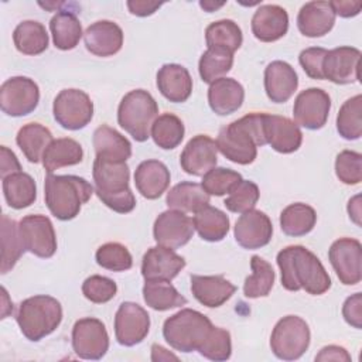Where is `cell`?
I'll use <instances>...</instances> for the list:
<instances>
[{"label": "cell", "instance_id": "cell-1", "mask_svg": "<svg viewBox=\"0 0 362 362\" xmlns=\"http://www.w3.org/2000/svg\"><path fill=\"white\" fill-rule=\"evenodd\" d=\"M281 273V286L288 291L305 290L308 294L321 296L331 287V279L320 259L301 245H291L277 253Z\"/></svg>", "mask_w": 362, "mask_h": 362}, {"label": "cell", "instance_id": "cell-2", "mask_svg": "<svg viewBox=\"0 0 362 362\" xmlns=\"http://www.w3.org/2000/svg\"><path fill=\"white\" fill-rule=\"evenodd\" d=\"M216 148L229 161L247 165L257 156V147L267 144L264 137V113H249L222 127Z\"/></svg>", "mask_w": 362, "mask_h": 362}, {"label": "cell", "instance_id": "cell-3", "mask_svg": "<svg viewBox=\"0 0 362 362\" xmlns=\"http://www.w3.org/2000/svg\"><path fill=\"white\" fill-rule=\"evenodd\" d=\"M95 192L112 211L129 214L136 206V198L129 187L130 170L126 163L96 157L92 167Z\"/></svg>", "mask_w": 362, "mask_h": 362}, {"label": "cell", "instance_id": "cell-4", "mask_svg": "<svg viewBox=\"0 0 362 362\" xmlns=\"http://www.w3.org/2000/svg\"><path fill=\"white\" fill-rule=\"evenodd\" d=\"M93 185L78 175L48 174L44 184V198L49 212L59 221H71L79 215L92 194Z\"/></svg>", "mask_w": 362, "mask_h": 362}, {"label": "cell", "instance_id": "cell-5", "mask_svg": "<svg viewBox=\"0 0 362 362\" xmlns=\"http://www.w3.org/2000/svg\"><path fill=\"white\" fill-rule=\"evenodd\" d=\"M16 321L21 334L37 342L58 328L62 321V305L51 296H33L20 303Z\"/></svg>", "mask_w": 362, "mask_h": 362}, {"label": "cell", "instance_id": "cell-6", "mask_svg": "<svg viewBox=\"0 0 362 362\" xmlns=\"http://www.w3.org/2000/svg\"><path fill=\"white\" fill-rule=\"evenodd\" d=\"M211 320L202 313L182 308L164 321L163 337L175 351H198L212 328Z\"/></svg>", "mask_w": 362, "mask_h": 362}, {"label": "cell", "instance_id": "cell-7", "mask_svg": "<svg viewBox=\"0 0 362 362\" xmlns=\"http://www.w3.org/2000/svg\"><path fill=\"white\" fill-rule=\"evenodd\" d=\"M158 116V105L150 92L134 89L126 93L117 107V123L136 141H146Z\"/></svg>", "mask_w": 362, "mask_h": 362}, {"label": "cell", "instance_id": "cell-8", "mask_svg": "<svg viewBox=\"0 0 362 362\" xmlns=\"http://www.w3.org/2000/svg\"><path fill=\"white\" fill-rule=\"evenodd\" d=\"M308 324L297 315H286L277 321L272 331V352L283 361H296L304 355L310 346Z\"/></svg>", "mask_w": 362, "mask_h": 362}, {"label": "cell", "instance_id": "cell-9", "mask_svg": "<svg viewBox=\"0 0 362 362\" xmlns=\"http://www.w3.org/2000/svg\"><path fill=\"white\" fill-rule=\"evenodd\" d=\"M52 113L57 123L66 130H79L93 117V102L81 89H62L54 99Z\"/></svg>", "mask_w": 362, "mask_h": 362}, {"label": "cell", "instance_id": "cell-10", "mask_svg": "<svg viewBox=\"0 0 362 362\" xmlns=\"http://www.w3.org/2000/svg\"><path fill=\"white\" fill-rule=\"evenodd\" d=\"M40 102L38 85L27 76H13L0 88V107L11 117H21L35 110Z\"/></svg>", "mask_w": 362, "mask_h": 362}, {"label": "cell", "instance_id": "cell-11", "mask_svg": "<svg viewBox=\"0 0 362 362\" xmlns=\"http://www.w3.org/2000/svg\"><path fill=\"white\" fill-rule=\"evenodd\" d=\"M72 348L76 356L82 359H102L109 349V335L105 324L93 317L78 320L72 328Z\"/></svg>", "mask_w": 362, "mask_h": 362}, {"label": "cell", "instance_id": "cell-12", "mask_svg": "<svg viewBox=\"0 0 362 362\" xmlns=\"http://www.w3.org/2000/svg\"><path fill=\"white\" fill-rule=\"evenodd\" d=\"M21 242L27 252L41 257H52L57 252V235L48 216L34 214L27 215L18 222Z\"/></svg>", "mask_w": 362, "mask_h": 362}, {"label": "cell", "instance_id": "cell-13", "mask_svg": "<svg viewBox=\"0 0 362 362\" xmlns=\"http://www.w3.org/2000/svg\"><path fill=\"white\" fill-rule=\"evenodd\" d=\"M328 259L339 281L345 286L358 284L362 279V245L354 238L337 239L329 250Z\"/></svg>", "mask_w": 362, "mask_h": 362}, {"label": "cell", "instance_id": "cell-14", "mask_svg": "<svg viewBox=\"0 0 362 362\" xmlns=\"http://www.w3.org/2000/svg\"><path fill=\"white\" fill-rule=\"evenodd\" d=\"M150 331V315L139 304L124 301L115 315V337L123 346H134L147 337Z\"/></svg>", "mask_w": 362, "mask_h": 362}, {"label": "cell", "instance_id": "cell-15", "mask_svg": "<svg viewBox=\"0 0 362 362\" xmlns=\"http://www.w3.org/2000/svg\"><path fill=\"white\" fill-rule=\"evenodd\" d=\"M329 110V95L320 88H308L297 95L293 106V116L297 124L308 130H318L327 123Z\"/></svg>", "mask_w": 362, "mask_h": 362}, {"label": "cell", "instance_id": "cell-16", "mask_svg": "<svg viewBox=\"0 0 362 362\" xmlns=\"http://www.w3.org/2000/svg\"><path fill=\"white\" fill-rule=\"evenodd\" d=\"M194 221L177 209L161 212L153 226V236L157 245L177 249L187 245L194 235Z\"/></svg>", "mask_w": 362, "mask_h": 362}, {"label": "cell", "instance_id": "cell-17", "mask_svg": "<svg viewBox=\"0 0 362 362\" xmlns=\"http://www.w3.org/2000/svg\"><path fill=\"white\" fill-rule=\"evenodd\" d=\"M361 51L355 47H337L327 52L322 62L324 79L337 85H346L359 81Z\"/></svg>", "mask_w": 362, "mask_h": 362}, {"label": "cell", "instance_id": "cell-18", "mask_svg": "<svg viewBox=\"0 0 362 362\" xmlns=\"http://www.w3.org/2000/svg\"><path fill=\"white\" fill-rule=\"evenodd\" d=\"M233 233L242 247L249 250L260 249L272 240L273 225L264 212L253 208L238 218Z\"/></svg>", "mask_w": 362, "mask_h": 362}, {"label": "cell", "instance_id": "cell-19", "mask_svg": "<svg viewBox=\"0 0 362 362\" xmlns=\"http://www.w3.org/2000/svg\"><path fill=\"white\" fill-rule=\"evenodd\" d=\"M218 148L214 139L206 134L194 136L180 156L181 168L195 177H204L216 165Z\"/></svg>", "mask_w": 362, "mask_h": 362}, {"label": "cell", "instance_id": "cell-20", "mask_svg": "<svg viewBox=\"0 0 362 362\" xmlns=\"http://www.w3.org/2000/svg\"><path fill=\"white\" fill-rule=\"evenodd\" d=\"M185 259L174 249L157 245L150 247L141 260V276L144 280L171 281L185 267Z\"/></svg>", "mask_w": 362, "mask_h": 362}, {"label": "cell", "instance_id": "cell-21", "mask_svg": "<svg viewBox=\"0 0 362 362\" xmlns=\"http://www.w3.org/2000/svg\"><path fill=\"white\" fill-rule=\"evenodd\" d=\"M264 137L266 143L281 154L297 151L303 143V133L298 124L279 115L264 113Z\"/></svg>", "mask_w": 362, "mask_h": 362}, {"label": "cell", "instance_id": "cell-22", "mask_svg": "<svg viewBox=\"0 0 362 362\" xmlns=\"http://www.w3.org/2000/svg\"><path fill=\"white\" fill-rule=\"evenodd\" d=\"M86 49L96 57H112L122 49L123 31L110 20L92 23L83 33Z\"/></svg>", "mask_w": 362, "mask_h": 362}, {"label": "cell", "instance_id": "cell-23", "mask_svg": "<svg viewBox=\"0 0 362 362\" xmlns=\"http://www.w3.org/2000/svg\"><path fill=\"white\" fill-rule=\"evenodd\" d=\"M288 14L277 4L260 6L252 17V33L263 42H273L286 35Z\"/></svg>", "mask_w": 362, "mask_h": 362}, {"label": "cell", "instance_id": "cell-24", "mask_svg": "<svg viewBox=\"0 0 362 362\" xmlns=\"http://www.w3.org/2000/svg\"><path fill=\"white\" fill-rule=\"evenodd\" d=\"M298 86L294 68L284 61H273L264 69V90L274 103L287 102Z\"/></svg>", "mask_w": 362, "mask_h": 362}, {"label": "cell", "instance_id": "cell-25", "mask_svg": "<svg viewBox=\"0 0 362 362\" xmlns=\"http://www.w3.org/2000/svg\"><path fill=\"white\" fill-rule=\"evenodd\" d=\"M335 24V13L329 1H308L297 16V27L300 33L310 38L328 34Z\"/></svg>", "mask_w": 362, "mask_h": 362}, {"label": "cell", "instance_id": "cell-26", "mask_svg": "<svg viewBox=\"0 0 362 362\" xmlns=\"http://www.w3.org/2000/svg\"><path fill=\"white\" fill-rule=\"evenodd\" d=\"M157 88L167 100L182 103L191 96L192 78L182 65L164 64L157 72Z\"/></svg>", "mask_w": 362, "mask_h": 362}, {"label": "cell", "instance_id": "cell-27", "mask_svg": "<svg viewBox=\"0 0 362 362\" xmlns=\"http://www.w3.org/2000/svg\"><path fill=\"white\" fill-rule=\"evenodd\" d=\"M192 296L205 307L216 308L226 303L236 291V286L223 276L191 274Z\"/></svg>", "mask_w": 362, "mask_h": 362}, {"label": "cell", "instance_id": "cell-28", "mask_svg": "<svg viewBox=\"0 0 362 362\" xmlns=\"http://www.w3.org/2000/svg\"><path fill=\"white\" fill-rule=\"evenodd\" d=\"M170 181V170L158 160H144L134 171L136 188L147 199L160 198L168 188Z\"/></svg>", "mask_w": 362, "mask_h": 362}, {"label": "cell", "instance_id": "cell-29", "mask_svg": "<svg viewBox=\"0 0 362 362\" xmlns=\"http://www.w3.org/2000/svg\"><path fill=\"white\" fill-rule=\"evenodd\" d=\"M245 99L243 86L233 78H219L209 85L208 103L212 112L219 116L236 112Z\"/></svg>", "mask_w": 362, "mask_h": 362}, {"label": "cell", "instance_id": "cell-30", "mask_svg": "<svg viewBox=\"0 0 362 362\" xmlns=\"http://www.w3.org/2000/svg\"><path fill=\"white\" fill-rule=\"evenodd\" d=\"M92 143L96 157L100 158L126 163V160L132 156L130 141L107 124H102L93 132Z\"/></svg>", "mask_w": 362, "mask_h": 362}, {"label": "cell", "instance_id": "cell-31", "mask_svg": "<svg viewBox=\"0 0 362 362\" xmlns=\"http://www.w3.org/2000/svg\"><path fill=\"white\" fill-rule=\"evenodd\" d=\"M165 204L170 209H177L184 214H195L201 208L209 205V195L201 184L182 181L167 192Z\"/></svg>", "mask_w": 362, "mask_h": 362}, {"label": "cell", "instance_id": "cell-32", "mask_svg": "<svg viewBox=\"0 0 362 362\" xmlns=\"http://www.w3.org/2000/svg\"><path fill=\"white\" fill-rule=\"evenodd\" d=\"M52 140L54 137L49 129L35 122L27 123L20 127L16 136L17 146L20 147L25 158L34 164L42 161V156Z\"/></svg>", "mask_w": 362, "mask_h": 362}, {"label": "cell", "instance_id": "cell-33", "mask_svg": "<svg viewBox=\"0 0 362 362\" xmlns=\"http://www.w3.org/2000/svg\"><path fill=\"white\" fill-rule=\"evenodd\" d=\"M82 158V146L71 137H61L54 139L47 147L42 156V165L48 174H52L55 170L61 167L79 164Z\"/></svg>", "mask_w": 362, "mask_h": 362}, {"label": "cell", "instance_id": "cell-34", "mask_svg": "<svg viewBox=\"0 0 362 362\" xmlns=\"http://www.w3.org/2000/svg\"><path fill=\"white\" fill-rule=\"evenodd\" d=\"M3 180V194L7 205L14 209H23L34 204L37 187L34 178L23 171L10 174Z\"/></svg>", "mask_w": 362, "mask_h": 362}, {"label": "cell", "instance_id": "cell-35", "mask_svg": "<svg viewBox=\"0 0 362 362\" xmlns=\"http://www.w3.org/2000/svg\"><path fill=\"white\" fill-rule=\"evenodd\" d=\"M54 45L58 49H74L82 37V25L74 11L59 10L49 21Z\"/></svg>", "mask_w": 362, "mask_h": 362}, {"label": "cell", "instance_id": "cell-36", "mask_svg": "<svg viewBox=\"0 0 362 362\" xmlns=\"http://www.w3.org/2000/svg\"><path fill=\"white\" fill-rule=\"evenodd\" d=\"M48 41L45 27L35 20H24L13 31V42L24 55L42 54L48 48Z\"/></svg>", "mask_w": 362, "mask_h": 362}, {"label": "cell", "instance_id": "cell-37", "mask_svg": "<svg viewBox=\"0 0 362 362\" xmlns=\"http://www.w3.org/2000/svg\"><path fill=\"white\" fill-rule=\"evenodd\" d=\"M317 222V214L313 206L294 202L286 206L280 214V228L287 236L298 238L310 233Z\"/></svg>", "mask_w": 362, "mask_h": 362}, {"label": "cell", "instance_id": "cell-38", "mask_svg": "<svg viewBox=\"0 0 362 362\" xmlns=\"http://www.w3.org/2000/svg\"><path fill=\"white\" fill-rule=\"evenodd\" d=\"M143 298L144 303L156 311H167L187 304V298L167 280H146Z\"/></svg>", "mask_w": 362, "mask_h": 362}, {"label": "cell", "instance_id": "cell-39", "mask_svg": "<svg viewBox=\"0 0 362 362\" xmlns=\"http://www.w3.org/2000/svg\"><path fill=\"white\" fill-rule=\"evenodd\" d=\"M194 228L206 242H221L229 232V218L221 209L206 205L195 212Z\"/></svg>", "mask_w": 362, "mask_h": 362}, {"label": "cell", "instance_id": "cell-40", "mask_svg": "<svg viewBox=\"0 0 362 362\" xmlns=\"http://www.w3.org/2000/svg\"><path fill=\"white\" fill-rule=\"evenodd\" d=\"M252 274L246 277L243 284V294L247 298L266 297L274 284V270L269 262L255 255L250 259Z\"/></svg>", "mask_w": 362, "mask_h": 362}, {"label": "cell", "instance_id": "cell-41", "mask_svg": "<svg viewBox=\"0 0 362 362\" xmlns=\"http://www.w3.org/2000/svg\"><path fill=\"white\" fill-rule=\"evenodd\" d=\"M243 41L242 30L233 20H218L205 30V42L208 48H223L232 54L240 48Z\"/></svg>", "mask_w": 362, "mask_h": 362}, {"label": "cell", "instance_id": "cell-42", "mask_svg": "<svg viewBox=\"0 0 362 362\" xmlns=\"http://www.w3.org/2000/svg\"><path fill=\"white\" fill-rule=\"evenodd\" d=\"M184 133L185 127L178 116L173 113H163L154 120L150 130V137H153L154 143L160 148L173 150L180 146L184 139Z\"/></svg>", "mask_w": 362, "mask_h": 362}, {"label": "cell", "instance_id": "cell-43", "mask_svg": "<svg viewBox=\"0 0 362 362\" xmlns=\"http://www.w3.org/2000/svg\"><path fill=\"white\" fill-rule=\"evenodd\" d=\"M25 252V247L21 242L18 223L14 219H10L7 215L1 216V274L10 272L21 255Z\"/></svg>", "mask_w": 362, "mask_h": 362}, {"label": "cell", "instance_id": "cell-44", "mask_svg": "<svg viewBox=\"0 0 362 362\" xmlns=\"http://www.w3.org/2000/svg\"><path fill=\"white\" fill-rule=\"evenodd\" d=\"M233 54L223 48H208L199 58L198 71L199 76L205 83H212L214 81L223 78L232 69Z\"/></svg>", "mask_w": 362, "mask_h": 362}, {"label": "cell", "instance_id": "cell-45", "mask_svg": "<svg viewBox=\"0 0 362 362\" xmlns=\"http://www.w3.org/2000/svg\"><path fill=\"white\" fill-rule=\"evenodd\" d=\"M362 96L355 95L344 102L337 116V130L345 140H358L362 136Z\"/></svg>", "mask_w": 362, "mask_h": 362}, {"label": "cell", "instance_id": "cell-46", "mask_svg": "<svg viewBox=\"0 0 362 362\" xmlns=\"http://www.w3.org/2000/svg\"><path fill=\"white\" fill-rule=\"evenodd\" d=\"M96 263L110 272H126L133 266V257L129 249L117 242H107L98 247Z\"/></svg>", "mask_w": 362, "mask_h": 362}, {"label": "cell", "instance_id": "cell-47", "mask_svg": "<svg viewBox=\"0 0 362 362\" xmlns=\"http://www.w3.org/2000/svg\"><path fill=\"white\" fill-rule=\"evenodd\" d=\"M242 175L230 168L225 167H214L202 177V188L208 195L222 197L229 194L235 185L242 181Z\"/></svg>", "mask_w": 362, "mask_h": 362}, {"label": "cell", "instance_id": "cell-48", "mask_svg": "<svg viewBox=\"0 0 362 362\" xmlns=\"http://www.w3.org/2000/svg\"><path fill=\"white\" fill-rule=\"evenodd\" d=\"M198 352L211 361L221 362L230 358L232 354V341L230 334L219 327H212L208 332L205 341L199 346Z\"/></svg>", "mask_w": 362, "mask_h": 362}, {"label": "cell", "instance_id": "cell-49", "mask_svg": "<svg viewBox=\"0 0 362 362\" xmlns=\"http://www.w3.org/2000/svg\"><path fill=\"white\" fill-rule=\"evenodd\" d=\"M260 197L259 187L249 180H242L233 189L229 192V197L225 199V206L228 211L235 214H243L255 208Z\"/></svg>", "mask_w": 362, "mask_h": 362}, {"label": "cell", "instance_id": "cell-50", "mask_svg": "<svg viewBox=\"0 0 362 362\" xmlns=\"http://www.w3.org/2000/svg\"><path fill=\"white\" fill-rule=\"evenodd\" d=\"M335 174L346 185L359 184L362 181V154L352 150L341 151L335 158Z\"/></svg>", "mask_w": 362, "mask_h": 362}, {"label": "cell", "instance_id": "cell-51", "mask_svg": "<svg viewBox=\"0 0 362 362\" xmlns=\"http://www.w3.org/2000/svg\"><path fill=\"white\" fill-rule=\"evenodd\" d=\"M82 293L90 303L105 304L116 296L117 286L109 277L93 274L82 283Z\"/></svg>", "mask_w": 362, "mask_h": 362}, {"label": "cell", "instance_id": "cell-52", "mask_svg": "<svg viewBox=\"0 0 362 362\" xmlns=\"http://www.w3.org/2000/svg\"><path fill=\"white\" fill-rule=\"evenodd\" d=\"M327 52L328 51L321 47H310L300 52L298 62L307 76H310L311 79H318V81L324 79L322 62H324Z\"/></svg>", "mask_w": 362, "mask_h": 362}, {"label": "cell", "instance_id": "cell-53", "mask_svg": "<svg viewBox=\"0 0 362 362\" xmlns=\"http://www.w3.org/2000/svg\"><path fill=\"white\" fill-rule=\"evenodd\" d=\"M344 320L354 328H362V294L355 293L349 296L342 305Z\"/></svg>", "mask_w": 362, "mask_h": 362}, {"label": "cell", "instance_id": "cell-54", "mask_svg": "<svg viewBox=\"0 0 362 362\" xmlns=\"http://www.w3.org/2000/svg\"><path fill=\"white\" fill-rule=\"evenodd\" d=\"M21 171V165L16 157V154L6 146L0 148V177L4 178L10 174Z\"/></svg>", "mask_w": 362, "mask_h": 362}, {"label": "cell", "instance_id": "cell-55", "mask_svg": "<svg viewBox=\"0 0 362 362\" xmlns=\"http://www.w3.org/2000/svg\"><path fill=\"white\" fill-rule=\"evenodd\" d=\"M315 361H335V362H351V355L345 348L338 345L324 346L317 355Z\"/></svg>", "mask_w": 362, "mask_h": 362}, {"label": "cell", "instance_id": "cell-56", "mask_svg": "<svg viewBox=\"0 0 362 362\" xmlns=\"http://www.w3.org/2000/svg\"><path fill=\"white\" fill-rule=\"evenodd\" d=\"M126 4H127L129 11L137 17L151 16L156 10H158L163 6V3L147 1V0H129Z\"/></svg>", "mask_w": 362, "mask_h": 362}, {"label": "cell", "instance_id": "cell-57", "mask_svg": "<svg viewBox=\"0 0 362 362\" xmlns=\"http://www.w3.org/2000/svg\"><path fill=\"white\" fill-rule=\"evenodd\" d=\"M335 16L338 14L339 17L344 18H349V17H355L359 14L361 8H362V1H341V0H335V1H329Z\"/></svg>", "mask_w": 362, "mask_h": 362}, {"label": "cell", "instance_id": "cell-58", "mask_svg": "<svg viewBox=\"0 0 362 362\" xmlns=\"http://www.w3.org/2000/svg\"><path fill=\"white\" fill-rule=\"evenodd\" d=\"M348 214H349V218L358 226H361V195H355L354 198L349 199V202H348Z\"/></svg>", "mask_w": 362, "mask_h": 362}, {"label": "cell", "instance_id": "cell-59", "mask_svg": "<svg viewBox=\"0 0 362 362\" xmlns=\"http://www.w3.org/2000/svg\"><path fill=\"white\" fill-rule=\"evenodd\" d=\"M170 359L178 361V356L168 352L161 345H157V344L151 345V361H170Z\"/></svg>", "mask_w": 362, "mask_h": 362}, {"label": "cell", "instance_id": "cell-60", "mask_svg": "<svg viewBox=\"0 0 362 362\" xmlns=\"http://www.w3.org/2000/svg\"><path fill=\"white\" fill-rule=\"evenodd\" d=\"M199 6L205 10V11H208V13H212V11H215L216 8H221L222 6H225V1H221V3H215V1H199Z\"/></svg>", "mask_w": 362, "mask_h": 362}]
</instances>
